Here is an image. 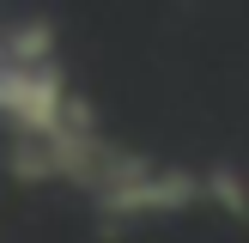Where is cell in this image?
<instances>
[{
	"label": "cell",
	"mask_w": 249,
	"mask_h": 243,
	"mask_svg": "<svg viewBox=\"0 0 249 243\" xmlns=\"http://www.w3.org/2000/svg\"><path fill=\"white\" fill-rule=\"evenodd\" d=\"M85 122L97 116L67 79L55 24L49 18L0 24V128H6V140H55Z\"/></svg>",
	"instance_id": "1"
}]
</instances>
